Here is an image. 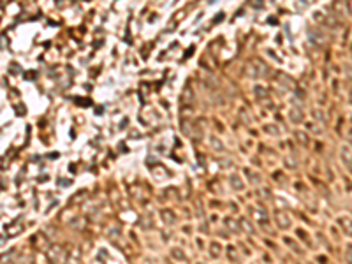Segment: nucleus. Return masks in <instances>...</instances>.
<instances>
[{
	"label": "nucleus",
	"instance_id": "f257e3e1",
	"mask_svg": "<svg viewBox=\"0 0 352 264\" xmlns=\"http://www.w3.org/2000/svg\"><path fill=\"white\" fill-rule=\"evenodd\" d=\"M340 224H342V227L347 231V234L352 236V220H349V218H340Z\"/></svg>",
	"mask_w": 352,
	"mask_h": 264
},
{
	"label": "nucleus",
	"instance_id": "f03ea898",
	"mask_svg": "<svg viewBox=\"0 0 352 264\" xmlns=\"http://www.w3.org/2000/svg\"><path fill=\"white\" fill-rule=\"evenodd\" d=\"M347 263L352 264V245L347 246Z\"/></svg>",
	"mask_w": 352,
	"mask_h": 264
}]
</instances>
